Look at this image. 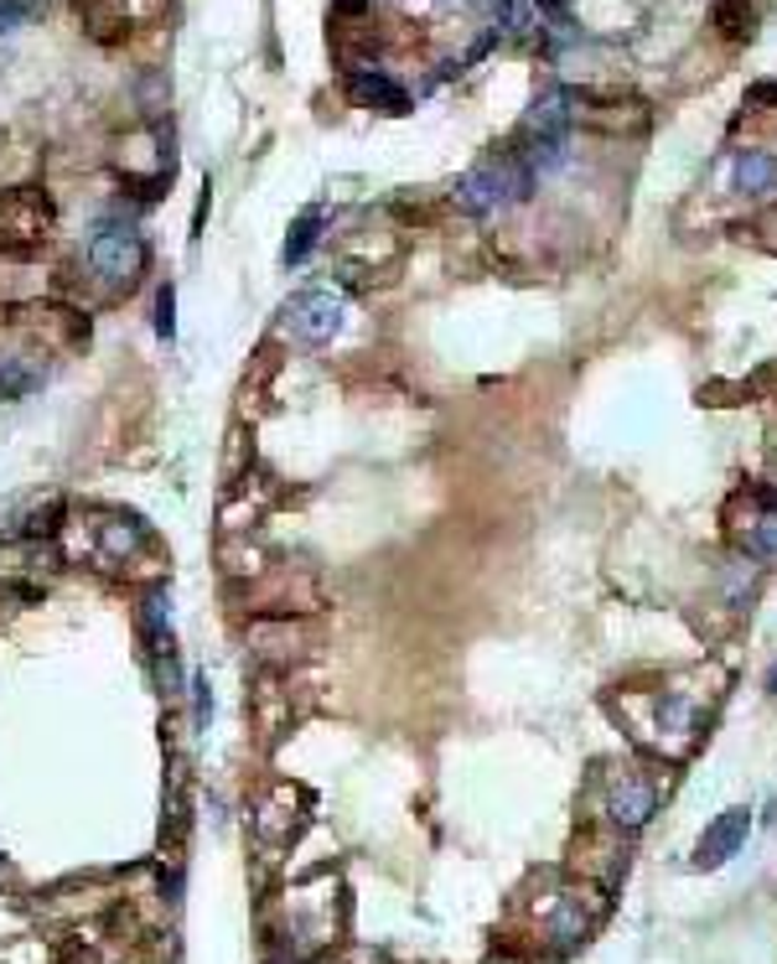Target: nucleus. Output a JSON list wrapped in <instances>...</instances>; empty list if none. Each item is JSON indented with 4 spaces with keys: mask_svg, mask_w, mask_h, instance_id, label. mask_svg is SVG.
<instances>
[{
    "mask_svg": "<svg viewBox=\"0 0 777 964\" xmlns=\"http://www.w3.org/2000/svg\"><path fill=\"white\" fill-rule=\"evenodd\" d=\"M317 229H321V213H317V208L296 219V229H290V239H286V265H301L306 254H311V244H317Z\"/></svg>",
    "mask_w": 777,
    "mask_h": 964,
    "instance_id": "nucleus-10",
    "label": "nucleus"
},
{
    "mask_svg": "<svg viewBox=\"0 0 777 964\" xmlns=\"http://www.w3.org/2000/svg\"><path fill=\"white\" fill-rule=\"evenodd\" d=\"M653 809H659V794H653V783H642V778L611 783L607 814H611V825H617V829H642L648 819H653Z\"/></svg>",
    "mask_w": 777,
    "mask_h": 964,
    "instance_id": "nucleus-6",
    "label": "nucleus"
},
{
    "mask_svg": "<svg viewBox=\"0 0 777 964\" xmlns=\"http://www.w3.org/2000/svg\"><path fill=\"white\" fill-rule=\"evenodd\" d=\"M746 550L752 555H777V513H762L757 525L746 529Z\"/></svg>",
    "mask_w": 777,
    "mask_h": 964,
    "instance_id": "nucleus-11",
    "label": "nucleus"
},
{
    "mask_svg": "<svg viewBox=\"0 0 777 964\" xmlns=\"http://www.w3.org/2000/svg\"><path fill=\"white\" fill-rule=\"evenodd\" d=\"M88 265H94L104 280L130 286V280L146 271V239H140L136 229H125V223H104L99 234L88 239Z\"/></svg>",
    "mask_w": 777,
    "mask_h": 964,
    "instance_id": "nucleus-2",
    "label": "nucleus"
},
{
    "mask_svg": "<svg viewBox=\"0 0 777 964\" xmlns=\"http://www.w3.org/2000/svg\"><path fill=\"white\" fill-rule=\"evenodd\" d=\"M348 94H353V104H363V109H384V115H405L409 109L405 84H394V78L379 73V68H353L348 73Z\"/></svg>",
    "mask_w": 777,
    "mask_h": 964,
    "instance_id": "nucleus-5",
    "label": "nucleus"
},
{
    "mask_svg": "<svg viewBox=\"0 0 777 964\" xmlns=\"http://www.w3.org/2000/svg\"><path fill=\"white\" fill-rule=\"evenodd\" d=\"M529 187H534V171H529L524 156L498 151V156H488V161H477V167L457 182V203L467 208L472 219H492V213H503V208L524 203Z\"/></svg>",
    "mask_w": 777,
    "mask_h": 964,
    "instance_id": "nucleus-1",
    "label": "nucleus"
},
{
    "mask_svg": "<svg viewBox=\"0 0 777 964\" xmlns=\"http://www.w3.org/2000/svg\"><path fill=\"white\" fill-rule=\"evenodd\" d=\"M746 835H752V814L746 809H726L715 825L700 835V850H694V866H705V871H715V866H726L736 850L746 846Z\"/></svg>",
    "mask_w": 777,
    "mask_h": 964,
    "instance_id": "nucleus-4",
    "label": "nucleus"
},
{
    "mask_svg": "<svg viewBox=\"0 0 777 964\" xmlns=\"http://www.w3.org/2000/svg\"><path fill=\"white\" fill-rule=\"evenodd\" d=\"M721 21H726V36H746V32H752V11L731 6V0H721Z\"/></svg>",
    "mask_w": 777,
    "mask_h": 964,
    "instance_id": "nucleus-13",
    "label": "nucleus"
},
{
    "mask_svg": "<svg viewBox=\"0 0 777 964\" xmlns=\"http://www.w3.org/2000/svg\"><path fill=\"white\" fill-rule=\"evenodd\" d=\"M586 929H592V918H586V908H581V897H560L555 923H550L555 944H575V939H586Z\"/></svg>",
    "mask_w": 777,
    "mask_h": 964,
    "instance_id": "nucleus-9",
    "label": "nucleus"
},
{
    "mask_svg": "<svg viewBox=\"0 0 777 964\" xmlns=\"http://www.w3.org/2000/svg\"><path fill=\"white\" fill-rule=\"evenodd\" d=\"M171 306H177V296H171V286H161V296H156V332L171 342V332H177V321H171Z\"/></svg>",
    "mask_w": 777,
    "mask_h": 964,
    "instance_id": "nucleus-12",
    "label": "nucleus"
},
{
    "mask_svg": "<svg viewBox=\"0 0 777 964\" xmlns=\"http://www.w3.org/2000/svg\"><path fill=\"white\" fill-rule=\"evenodd\" d=\"M767 690H773V695H777V669H773V679H767Z\"/></svg>",
    "mask_w": 777,
    "mask_h": 964,
    "instance_id": "nucleus-16",
    "label": "nucleus"
},
{
    "mask_svg": "<svg viewBox=\"0 0 777 964\" xmlns=\"http://www.w3.org/2000/svg\"><path fill=\"white\" fill-rule=\"evenodd\" d=\"M773 182H777L773 156H762V151H742V156H736V187H742V192L762 198V192H773Z\"/></svg>",
    "mask_w": 777,
    "mask_h": 964,
    "instance_id": "nucleus-7",
    "label": "nucleus"
},
{
    "mask_svg": "<svg viewBox=\"0 0 777 964\" xmlns=\"http://www.w3.org/2000/svg\"><path fill=\"white\" fill-rule=\"evenodd\" d=\"M280 327L301 342H332L342 327V301L332 290H301L280 306Z\"/></svg>",
    "mask_w": 777,
    "mask_h": 964,
    "instance_id": "nucleus-3",
    "label": "nucleus"
},
{
    "mask_svg": "<svg viewBox=\"0 0 777 964\" xmlns=\"http://www.w3.org/2000/svg\"><path fill=\"white\" fill-rule=\"evenodd\" d=\"M363 6H369V0H338V11H342V17H353V11H363Z\"/></svg>",
    "mask_w": 777,
    "mask_h": 964,
    "instance_id": "nucleus-15",
    "label": "nucleus"
},
{
    "mask_svg": "<svg viewBox=\"0 0 777 964\" xmlns=\"http://www.w3.org/2000/svg\"><path fill=\"white\" fill-rule=\"evenodd\" d=\"M192 690H198V727H203V721H207V706H213V700H207V679H192Z\"/></svg>",
    "mask_w": 777,
    "mask_h": 964,
    "instance_id": "nucleus-14",
    "label": "nucleus"
},
{
    "mask_svg": "<svg viewBox=\"0 0 777 964\" xmlns=\"http://www.w3.org/2000/svg\"><path fill=\"white\" fill-rule=\"evenodd\" d=\"M36 384H42V373H36L26 358H21V353H0V394H6V400L32 394Z\"/></svg>",
    "mask_w": 777,
    "mask_h": 964,
    "instance_id": "nucleus-8",
    "label": "nucleus"
}]
</instances>
